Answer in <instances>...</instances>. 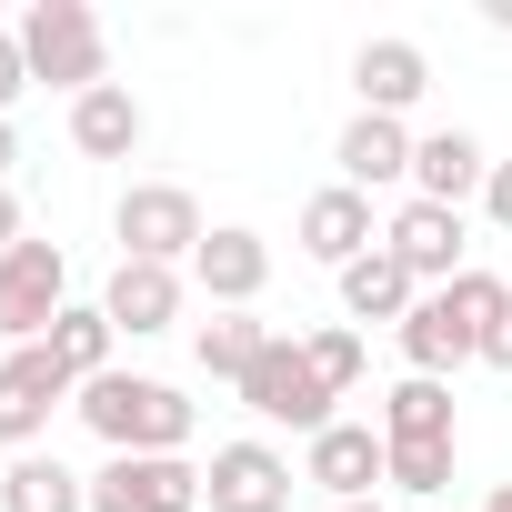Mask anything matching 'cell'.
I'll return each instance as SVG.
<instances>
[{
	"mask_svg": "<svg viewBox=\"0 0 512 512\" xmlns=\"http://www.w3.org/2000/svg\"><path fill=\"white\" fill-rule=\"evenodd\" d=\"M332 512H382V502H332Z\"/></svg>",
	"mask_w": 512,
	"mask_h": 512,
	"instance_id": "obj_33",
	"label": "cell"
},
{
	"mask_svg": "<svg viewBox=\"0 0 512 512\" xmlns=\"http://www.w3.org/2000/svg\"><path fill=\"white\" fill-rule=\"evenodd\" d=\"M482 211H492V231L512 241V161H492V181H482Z\"/></svg>",
	"mask_w": 512,
	"mask_h": 512,
	"instance_id": "obj_27",
	"label": "cell"
},
{
	"mask_svg": "<svg viewBox=\"0 0 512 512\" xmlns=\"http://www.w3.org/2000/svg\"><path fill=\"white\" fill-rule=\"evenodd\" d=\"M61 402H81V382L51 362V342L0 352V442H11V452H41V432H51Z\"/></svg>",
	"mask_w": 512,
	"mask_h": 512,
	"instance_id": "obj_7",
	"label": "cell"
},
{
	"mask_svg": "<svg viewBox=\"0 0 512 512\" xmlns=\"http://www.w3.org/2000/svg\"><path fill=\"white\" fill-rule=\"evenodd\" d=\"M382 251H392L422 292H442V282L472 272V262H462V211H442V201H402V211L382 221Z\"/></svg>",
	"mask_w": 512,
	"mask_h": 512,
	"instance_id": "obj_9",
	"label": "cell"
},
{
	"mask_svg": "<svg viewBox=\"0 0 512 512\" xmlns=\"http://www.w3.org/2000/svg\"><path fill=\"white\" fill-rule=\"evenodd\" d=\"M482 181H492V151H482L472 131H422V141H412V201H442V211H462Z\"/></svg>",
	"mask_w": 512,
	"mask_h": 512,
	"instance_id": "obj_16",
	"label": "cell"
},
{
	"mask_svg": "<svg viewBox=\"0 0 512 512\" xmlns=\"http://www.w3.org/2000/svg\"><path fill=\"white\" fill-rule=\"evenodd\" d=\"M332 161H342V191H392V181H412V131L402 121H382V111H352L342 121V141H332Z\"/></svg>",
	"mask_w": 512,
	"mask_h": 512,
	"instance_id": "obj_15",
	"label": "cell"
},
{
	"mask_svg": "<svg viewBox=\"0 0 512 512\" xmlns=\"http://www.w3.org/2000/svg\"><path fill=\"white\" fill-rule=\"evenodd\" d=\"M61 312H71V251L61 241H11L0 251V342L31 352V342H51Z\"/></svg>",
	"mask_w": 512,
	"mask_h": 512,
	"instance_id": "obj_4",
	"label": "cell"
},
{
	"mask_svg": "<svg viewBox=\"0 0 512 512\" xmlns=\"http://www.w3.org/2000/svg\"><path fill=\"white\" fill-rule=\"evenodd\" d=\"M302 482H322L332 502H382V482H392V442H382V422H332V432H312Z\"/></svg>",
	"mask_w": 512,
	"mask_h": 512,
	"instance_id": "obj_8",
	"label": "cell"
},
{
	"mask_svg": "<svg viewBox=\"0 0 512 512\" xmlns=\"http://www.w3.org/2000/svg\"><path fill=\"white\" fill-rule=\"evenodd\" d=\"M452 452L462 442H392V492H452Z\"/></svg>",
	"mask_w": 512,
	"mask_h": 512,
	"instance_id": "obj_24",
	"label": "cell"
},
{
	"mask_svg": "<svg viewBox=\"0 0 512 512\" xmlns=\"http://www.w3.org/2000/svg\"><path fill=\"white\" fill-rule=\"evenodd\" d=\"M91 512H201V472L181 452H111L91 472Z\"/></svg>",
	"mask_w": 512,
	"mask_h": 512,
	"instance_id": "obj_6",
	"label": "cell"
},
{
	"mask_svg": "<svg viewBox=\"0 0 512 512\" xmlns=\"http://www.w3.org/2000/svg\"><path fill=\"white\" fill-rule=\"evenodd\" d=\"M141 131H151V111L131 101V81H101V91L71 101V151H81V161H131Z\"/></svg>",
	"mask_w": 512,
	"mask_h": 512,
	"instance_id": "obj_18",
	"label": "cell"
},
{
	"mask_svg": "<svg viewBox=\"0 0 512 512\" xmlns=\"http://www.w3.org/2000/svg\"><path fill=\"white\" fill-rule=\"evenodd\" d=\"M482 512H512V482H492V502H482Z\"/></svg>",
	"mask_w": 512,
	"mask_h": 512,
	"instance_id": "obj_32",
	"label": "cell"
},
{
	"mask_svg": "<svg viewBox=\"0 0 512 512\" xmlns=\"http://www.w3.org/2000/svg\"><path fill=\"white\" fill-rule=\"evenodd\" d=\"M332 282H342V312H352V322H392V332H402V322H412V302H422V282L392 262L382 241L362 251L352 272H332Z\"/></svg>",
	"mask_w": 512,
	"mask_h": 512,
	"instance_id": "obj_19",
	"label": "cell"
},
{
	"mask_svg": "<svg viewBox=\"0 0 512 512\" xmlns=\"http://www.w3.org/2000/svg\"><path fill=\"white\" fill-rule=\"evenodd\" d=\"M332 402H342V392H332V382H322V372H312V352H302V342H292V332H282V342H272V352H262V362H251V382H241V412H251V422H292V432H302V442H312V432H332V422H342V412H332Z\"/></svg>",
	"mask_w": 512,
	"mask_h": 512,
	"instance_id": "obj_5",
	"label": "cell"
},
{
	"mask_svg": "<svg viewBox=\"0 0 512 512\" xmlns=\"http://www.w3.org/2000/svg\"><path fill=\"white\" fill-rule=\"evenodd\" d=\"M482 21H492V31H512V0H482Z\"/></svg>",
	"mask_w": 512,
	"mask_h": 512,
	"instance_id": "obj_31",
	"label": "cell"
},
{
	"mask_svg": "<svg viewBox=\"0 0 512 512\" xmlns=\"http://www.w3.org/2000/svg\"><path fill=\"white\" fill-rule=\"evenodd\" d=\"M31 91V61H21V31H0V121H11V101Z\"/></svg>",
	"mask_w": 512,
	"mask_h": 512,
	"instance_id": "obj_26",
	"label": "cell"
},
{
	"mask_svg": "<svg viewBox=\"0 0 512 512\" xmlns=\"http://www.w3.org/2000/svg\"><path fill=\"white\" fill-rule=\"evenodd\" d=\"M272 342H282V332H272V322H251V312H211V322L191 332V352H201V372H211V382H231V392L251 382V362H262Z\"/></svg>",
	"mask_w": 512,
	"mask_h": 512,
	"instance_id": "obj_21",
	"label": "cell"
},
{
	"mask_svg": "<svg viewBox=\"0 0 512 512\" xmlns=\"http://www.w3.org/2000/svg\"><path fill=\"white\" fill-rule=\"evenodd\" d=\"M302 352H312V372H322L332 392H352V382H362V332H352V322H322V332H302Z\"/></svg>",
	"mask_w": 512,
	"mask_h": 512,
	"instance_id": "obj_25",
	"label": "cell"
},
{
	"mask_svg": "<svg viewBox=\"0 0 512 512\" xmlns=\"http://www.w3.org/2000/svg\"><path fill=\"white\" fill-rule=\"evenodd\" d=\"M111 342H121V332H111L101 302H71V312L51 322V362H61L71 382H101V372H111Z\"/></svg>",
	"mask_w": 512,
	"mask_h": 512,
	"instance_id": "obj_23",
	"label": "cell"
},
{
	"mask_svg": "<svg viewBox=\"0 0 512 512\" xmlns=\"http://www.w3.org/2000/svg\"><path fill=\"white\" fill-rule=\"evenodd\" d=\"M201 502L211 512H292V462L272 452V442H221L211 452V472H201Z\"/></svg>",
	"mask_w": 512,
	"mask_h": 512,
	"instance_id": "obj_10",
	"label": "cell"
},
{
	"mask_svg": "<svg viewBox=\"0 0 512 512\" xmlns=\"http://www.w3.org/2000/svg\"><path fill=\"white\" fill-rule=\"evenodd\" d=\"M181 272H161V262H111V282H101V312H111V332L121 342H151V332H171L181 322Z\"/></svg>",
	"mask_w": 512,
	"mask_h": 512,
	"instance_id": "obj_13",
	"label": "cell"
},
{
	"mask_svg": "<svg viewBox=\"0 0 512 512\" xmlns=\"http://www.w3.org/2000/svg\"><path fill=\"white\" fill-rule=\"evenodd\" d=\"M91 432H101V452H181L191 442V402L171 392V382H151V372H101V382H81V402H71Z\"/></svg>",
	"mask_w": 512,
	"mask_h": 512,
	"instance_id": "obj_1",
	"label": "cell"
},
{
	"mask_svg": "<svg viewBox=\"0 0 512 512\" xmlns=\"http://www.w3.org/2000/svg\"><path fill=\"white\" fill-rule=\"evenodd\" d=\"M191 282L211 292V312H251L262 282H272V241L241 231V221H211V241L191 251Z\"/></svg>",
	"mask_w": 512,
	"mask_h": 512,
	"instance_id": "obj_11",
	"label": "cell"
},
{
	"mask_svg": "<svg viewBox=\"0 0 512 512\" xmlns=\"http://www.w3.org/2000/svg\"><path fill=\"white\" fill-rule=\"evenodd\" d=\"M392 342H402V362H412L422 382H452L462 362H482V332L462 322V302H452V292H422V302H412V322H402Z\"/></svg>",
	"mask_w": 512,
	"mask_h": 512,
	"instance_id": "obj_14",
	"label": "cell"
},
{
	"mask_svg": "<svg viewBox=\"0 0 512 512\" xmlns=\"http://www.w3.org/2000/svg\"><path fill=\"white\" fill-rule=\"evenodd\" d=\"M0 512H91V482L51 452H21L11 472H0Z\"/></svg>",
	"mask_w": 512,
	"mask_h": 512,
	"instance_id": "obj_22",
	"label": "cell"
},
{
	"mask_svg": "<svg viewBox=\"0 0 512 512\" xmlns=\"http://www.w3.org/2000/svg\"><path fill=\"white\" fill-rule=\"evenodd\" d=\"M21 61H31V81H51V91H101L111 81V31H101V11L91 0H31L21 11Z\"/></svg>",
	"mask_w": 512,
	"mask_h": 512,
	"instance_id": "obj_2",
	"label": "cell"
},
{
	"mask_svg": "<svg viewBox=\"0 0 512 512\" xmlns=\"http://www.w3.org/2000/svg\"><path fill=\"white\" fill-rule=\"evenodd\" d=\"M382 442H462V422H452V382L402 372V382L382 392Z\"/></svg>",
	"mask_w": 512,
	"mask_h": 512,
	"instance_id": "obj_20",
	"label": "cell"
},
{
	"mask_svg": "<svg viewBox=\"0 0 512 512\" xmlns=\"http://www.w3.org/2000/svg\"><path fill=\"white\" fill-rule=\"evenodd\" d=\"M352 91H362V111L402 121V111L432 91V51H422V41H402V31H382V41H362V51H352Z\"/></svg>",
	"mask_w": 512,
	"mask_h": 512,
	"instance_id": "obj_12",
	"label": "cell"
},
{
	"mask_svg": "<svg viewBox=\"0 0 512 512\" xmlns=\"http://www.w3.org/2000/svg\"><path fill=\"white\" fill-rule=\"evenodd\" d=\"M372 241H382V231H372V201H362V191H342V181H332V191H312V201H302V251H312L322 272H352Z\"/></svg>",
	"mask_w": 512,
	"mask_h": 512,
	"instance_id": "obj_17",
	"label": "cell"
},
{
	"mask_svg": "<svg viewBox=\"0 0 512 512\" xmlns=\"http://www.w3.org/2000/svg\"><path fill=\"white\" fill-rule=\"evenodd\" d=\"M111 231H121V262H161V272H191V251L211 241V221L181 181H131L111 201Z\"/></svg>",
	"mask_w": 512,
	"mask_h": 512,
	"instance_id": "obj_3",
	"label": "cell"
},
{
	"mask_svg": "<svg viewBox=\"0 0 512 512\" xmlns=\"http://www.w3.org/2000/svg\"><path fill=\"white\" fill-rule=\"evenodd\" d=\"M11 241H31V231H21V201H11V181H0V251H11Z\"/></svg>",
	"mask_w": 512,
	"mask_h": 512,
	"instance_id": "obj_29",
	"label": "cell"
},
{
	"mask_svg": "<svg viewBox=\"0 0 512 512\" xmlns=\"http://www.w3.org/2000/svg\"><path fill=\"white\" fill-rule=\"evenodd\" d=\"M482 362H492V372H512V312L492 322V342H482Z\"/></svg>",
	"mask_w": 512,
	"mask_h": 512,
	"instance_id": "obj_28",
	"label": "cell"
},
{
	"mask_svg": "<svg viewBox=\"0 0 512 512\" xmlns=\"http://www.w3.org/2000/svg\"><path fill=\"white\" fill-rule=\"evenodd\" d=\"M11 161H21V131H11V121H0V181H11Z\"/></svg>",
	"mask_w": 512,
	"mask_h": 512,
	"instance_id": "obj_30",
	"label": "cell"
}]
</instances>
